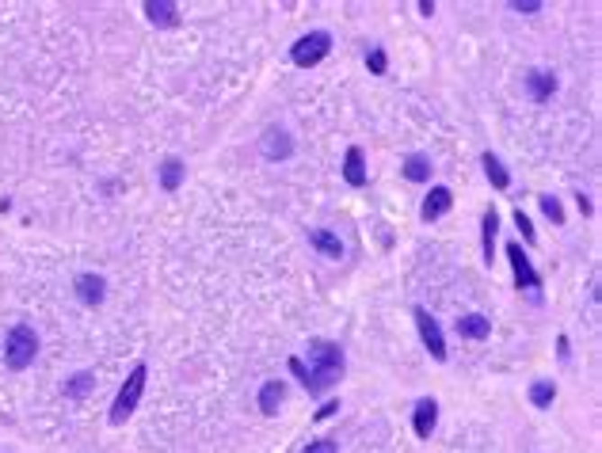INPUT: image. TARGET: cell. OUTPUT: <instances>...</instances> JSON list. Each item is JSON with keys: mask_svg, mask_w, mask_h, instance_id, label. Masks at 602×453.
<instances>
[{"mask_svg": "<svg viewBox=\"0 0 602 453\" xmlns=\"http://www.w3.org/2000/svg\"><path fill=\"white\" fill-rule=\"evenodd\" d=\"M404 180H409V183H427L431 180V160L412 153L409 160H404Z\"/></svg>", "mask_w": 602, "mask_h": 453, "instance_id": "cell-19", "label": "cell"}, {"mask_svg": "<svg viewBox=\"0 0 602 453\" xmlns=\"http://www.w3.org/2000/svg\"><path fill=\"white\" fill-rule=\"evenodd\" d=\"M328 54H332V35H328V31H309L305 39H298L294 46H290V61H294L298 69H313V65H320Z\"/></svg>", "mask_w": 602, "mask_h": 453, "instance_id": "cell-4", "label": "cell"}, {"mask_svg": "<svg viewBox=\"0 0 602 453\" xmlns=\"http://www.w3.org/2000/svg\"><path fill=\"white\" fill-rule=\"evenodd\" d=\"M553 400H557V385H553L549 378L545 381H534V388H530V404H534V408H549Z\"/></svg>", "mask_w": 602, "mask_h": 453, "instance_id": "cell-22", "label": "cell"}, {"mask_svg": "<svg viewBox=\"0 0 602 453\" xmlns=\"http://www.w3.org/2000/svg\"><path fill=\"white\" fill-rule=\"evenodd\" d=\"M538 202H542V214H545L553 225H564V209H561V202L553 199V194H542Z\"/></svg>", "mask_w": 602, "mask_h": 453, "instance_id": "cell-23", "label": "cell"}, {"mask_svg": "<svg viewBox=\"0 0 602 453\" xmlns=\"http://www.w3.org/2000/svg\"><path fill=\"white\" fill-rule=\"evenodd\" d=\"M145 15H149L153 27H180V8H175L172 0H149Z\"/></svg>", "mask_w": 602, "mask_h": 453, "instance_id": "cell-14", "label": "cell"}, {"mask_svg": "<svg viewBox=\"0 0 602 453\" xmlns=\"http://www.w3.org/2000/svg\"><path fill=\"white\" fill-rule=\"evenodd\" d=\"M301 453H339V446H336V439H320V442H309Z\"/></svg>", "mask_w": 602, "mask_h": 453, "instance_id": "cell-26", "label": "cell"}, {"mask_svg": "<svg viewBox=\"0 0 602 453\" xmlns=\"http://www.w3.org/2000/svg\"><path fill=\"white\" fill-rule=\"evenodd\" d=\"M309 244H313L320 255H328V259L344 255V240H339L336 233H328V229H309Z\"/></svg>", "mask_w": 602, "mask_h": 453, "instance_id": "cell-16", "label": "cell"}, {"mask_svg": "<svg viewBox=\"0 0 602 453\" xmlns=\"http://www.w3.org/2000/svg\"><path fill=\"white\" fill-rule=\"evenodd\" d=\"M259 153H264L267 160H290V153H294V141H290L286 129L271 126L264 138H259Z\"/></svg>", "mask_w": 602, "mask_h": 453, "instance_id": "cell-7", "label": "cell"}, {"mask_svg": "<svg viewBox=\"0 0 602 453\" xmlns=\"http://www.w3.org/2000/svg\"><path fill=\"white\" fill-rule=\"evenodd\" d=\"M526 88H530V100L545 103V100H553V92H557V76L545 73V69H530L526 73Z\"/></svg>", "mask_w": 602, "mask_h": 453, "instance_id": "cell-13", "label": "cell"}, {"mask_svg": "<svg viewBox=\"0 0 602 453\" xmlns=\"http://www.w3.org/2000/svg\"><path fill=\"white\" fill-rule=\"evenodd\" d=\"M344 180L347 187H366L370 175H366V153L359 149V145H351L347 156H344Z\"/></svg>", "mask_w": 602, "mask_h": 453, "instance_id": "cell-10", "label": "cell"}, {"mask_svg": "<svg viewBox=\"0 0 602 453\" xmlns=\"http://www.w3.org/2000/svg\"><path fill=\"white\" fill-rule=\"evenodd\" d=\"M416 316V328H419V339H423V347H427V354L435 362H446V339H443V328H438V320L423 309V305H416L412 309Z\"/></svg>", "mask_w": 602, "mask_h": 453, "instance_id": "cell-5", "label": "cell"}, {"mask_svg": "<svg viewBox=\"0 0 602 453\" xmlns=\"http://www.w3.org/2000/svg\"><path fill=\"white\" fill-rule=\"evenodd\" d=\"M35 354H39V335H35V328H27V324H15V328L8 332V339H4V366L8 369H27L31 362H35Z\"/></svg>", "mask_w": 602, "mask_h": 453, "instance_id": "cell-3", "label": "cell"}, {"mask_svg": "<svg viewBox=\"0 0 602 453\" xmlns=\"http://www.w3.org/2000/svg\"><path fill=\"white\" fill-rule=\"evenodd\" d=\"M515 225H518V233H523L526 244H534V240H538V233H534V225H530V218L523 214V209H515Z\"/></svg>", "mask_w": 602, "mask_h": 453, "instance_id": "cell-25", "label": "cell"}, {"mask_svg": "<svg viewBox=\"0 0 602 453\" xmlns=\"http://www.w3.org/2000/svg\"><path fill=\"white\" fill-rule=\"evenodd\" d=\"M336 408H339V400H328V404H324V408L317 412V419H328V415H336Z\"/></svg>", "mask_w": 602, "mask_h": 453, "instance_id": "cell-28", "label": "cell"}, {"mask_svg": "<svg viewBox=\"0 0 602 453\" xmlns=\"http://www.w3.org/2000/svg\"><path fill=\"white\" fill-rule=\"evenodd\" d=\"M180 183H184V160L168 156L165 164H160V191H180Z\"/></svg>", "mask_w": 602, "mask_h": 453, "instance_id": "cell-18", "label": "cell"}, {"mask_svg": "<svg viewBox=\"0 0 602 453\" xmlns=\"http://www.w3.org/2000/svg\"><path fill=\"white\" fill-rule=\"evenodd\" d=\"M450 206H454V191L450 187H431L427 199H423V206H419V218L423 221H438V218L450 214Z\"/></svg>", "mask_w": 602, "mask_h": 453, "instance_id": "cell-8", "label": "cell"}, {"mask_svg": "<svg viewBox=\"0 0 602 453\" xmlns=\"http://www.w3.org/2000/svg\"><path fill=\"white\" fill-rule=\"evenodd\" d=\"M283 400H286V381H267L264 388H259V412L264 415H279V408H283Z\"/></svg>", "mask_w": 602, "mask_h": 453, "instance_id": "cell-15", "label": "cell"}, {"mask_svg": "<svg viewBox=\"0 0 602 453\" xmlns=\"http://www.w3.org/2000/svg\"><path fill=\"white\" fill-rule=\"evenodd\" d=\"M508 259H511V271H515V282H518V289H530V294H538L542 289V279H538V271L530 267V259H526V252H523V244L518 240H511L508 248Z\"/></svg>", "mask_w": 602, "mask_h": 453, "instance_id": "cell-6", "label": "cell"}, {"mask_svg": "<svg viewBox=\"0 0 602 453\" xmlns=\"http://www.w3.org/2000/svg\"><path fill=\"white\" fill-rule=\"evenodd\" d=\"M366 65H370V73H373V76H382V73L389 69V58H385L382 46H373V50L366 54Z\"/></svg>", "mask_w": 602, "mask_h": 453, "instance_id": "cell-24", "label": "cell"}, {"mask_svg": "<svg viewBox=\"0 0 602 453\" xmlns=\"http://www.w3.org/2000/svg\"><path fill=\"white\" fill-rule=\"evenodd\" d=\"M435 423H438V400H435V396H423V400H416L412 427H416V434H419V439H431Z\"/></svg>", "mask_w": 602, "mask_h": 453, "instance_id": "cell-9", "label": "cell"}, {"mask_svg": "<svg viewBox=\"0 0 602 453\" xmlns=\"http://www.w3.org/2000/svg\"><path fill=\"white\" fill-rule=\"evenodd\" d=\"M454 328H458L462 339H477V343H481V339L492 335V320H488L484 313H465V316H458Z\"/></svg>", "mask_w": 602, "mask_h": 453, "instance_id": "cell-12", "label": "cell"}, {"mask_svg": "<svg viewBox=\"0 0 602 453\" xmlns=\"http://www.w3.org/2000/svg\"><path fill=\"white\" fill-rule=\"evenodd\" d=\"M481 164H484L488 183H492L496 191H508V187H511V172L503 168V160H499L496 153H484V156H481Z\"/></svg>", "mask_w": 602, "mask_h": 453, "instance_id": "cell-17", "label": "cell"}, {"mask_svg": "<svg viewBox=\"0 0 602 453\" xmlns=\"http://www.w3.org/2000/svg\"><path fill=\"white\" fill-rule=\"evenodd\" d=\"M496 233H499V214L496 209H484V263L492 267V248H496Z\"/></svg>", "mask_w": 602, "mask_h": 453, "instance_id": "cell-21", "label": "cell"}, {"mask_svg": "<svg viewBox=\"0 0 602 453\" xmlns=\"http://www.w3.org/2000/svg\"><path fill=\"white\" fill-rule=\"evenodd\" d=\"M73 289H76V298L85 301V305H100L107 298V282L100 279V274H76Z\"/></svg>", "mask_w": 602, "mask_h": 453, "instance_id": "cell-11", "label": "cell"}, {"mask_svg": "<svg viewBox=\"0 0 602 453\" xmlns=\"http://www.w3.org/2000/svg\"><path fill=\"white\" fill-rule=\"evenodd\" d=\"M145 378H149V366H145V362H138L134 369H130L126 385L119 388L115 404H111V427H122L126 419L138 412V404H141V393H145Z\"/></svg>", "mask_w": 602, "mask_h": 453, "instance_id": "cell-2", "label": "cell"}, {"mask_svg": "<svg viewBox=\"0 0 602 453\" xmlns=\"http://www.w3.org/2000/svg\"><path fill=\"white\" fill-rule=\"evenodd\" d=\"M92 388H95V374H92V369H80L76 378L65 381V396H69V400H85Z\"/></svg>", "mask_w": 602, "mask_h": 453, "instance_id": "cell-20", "label": "cell"}, {"mask_svg": "<svg viewBox=\"0 0 602 453\" xmlns=\"http://www.w3.org/2000/svg\"><path fill=\"white\" fill-rule=\"evenodd\" d=\"M511 8H515V12H526V15H534V12L542 8V0H515Z\"/></svg>", "mask_w": 602, "mask_h": 453, "instance_id": "cell-27", "label": "cell"}, {"mask_svg": "<svg viewBox=\"0 0 602 453\" xmlns=\"http://www.w3.org/2000/svg\"><path fill=\"white\" fill-rule=\"evenodd\" d=\"M344 347L332 343V339H309V366L290 354V374H298V381L309 388V396H324L332 385H339L344 378Z\"/></svg>", "mask_w": 602, "mask_h": 453, "instance_id": "cell-1", "label": "cell"}]
</instances>
